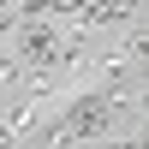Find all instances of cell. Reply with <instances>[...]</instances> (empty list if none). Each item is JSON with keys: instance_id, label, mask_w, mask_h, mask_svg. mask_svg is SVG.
Returning a JSON list of instances; mask_svg holds the SVG:
<instances>
[{"instance_id": "obj_1", "label": "cell", "mask_w": 149, "mask_h": 149, "mask_svg": "<svg viewBox=\"0 0 149 149\" xmlns=\"http://www.w3.org/2000/svg\"><path fill=\"white\" fill-rule=\"evenodd\" d=\"M107 119H113V102L107 95H72V107H66V137H102L107 131Z\"/></svg>"}, {"instance_id": "obj_2", "label": "cell", "mask_w": 149, "mask_h": 149, "mask_svg": "<svg viewBox=\"0 0 149 149\" xmlns=\"http://www.w3.org/2000/svg\"><path fill=\"white\" fill-rule=\"evenodd\" d=\"M18 54L30 60V66H48V60L60 54V30H54V24H24V36H18Z\"/></svg>"}, {"instance_id": "obj_3", "label": "cell", "mask_w": 149, "mask_h": 149, "mask_svg": "<svg viewBox=\"0 0 149 149\" xmlns=\"http://www.w3.org/2000/svg\"><path fill=\"white\" fill-rule=\"evenodd\" d=\"M0 149H12V125H6V119H0Z\"/></svg>"}]
</instances>
